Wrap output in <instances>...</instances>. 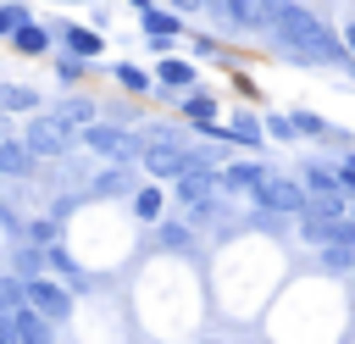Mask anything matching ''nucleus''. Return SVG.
Returning <instances> with one entry per match:
<instances>
[{
    "mask_svg": "<svg viewBox=\"0 0 355 344\" xmlns=\"http://www.w3.org/2000/svg\"><path fill=\"white\" fill-rule=\"evenodd\" d=\"M261 28H266V39L277 44V50H288L294 61H316V67H344V39L322 22V17H311L305 6H294V0H261Z\"/></svg>",
    "mask_w": 355,
    "mask_h": 344,
    "instance_id": "obj_1",
    "label": "nucleus"
},
{
    "mask_svg": "<svg viewBox=\"0 0 355 344\" xmlns=\"http://www.w3.org/2000/svg\"><path fill=\"white\" fill-rule=\"evenodd\" d=\"M78 144H89L94 155H105L111 166H133V161H144V139H139L133 128H116V122H94Z\"/></svg>",
    "mask_w": 355,
    "mask_h": 344,
    "instance_id": "obj_2",
    "label": "nucleus"
},
{
    "mask_svg": "<svg viewBox=\"0 0 355 344\" xmlns=\"http://www.w3.org/2000/svg\"><path fill=\"white\" fill-rule=\"evenodd\" d=\"M22 144H28L39 161H61V155H67L78 139H72V133H67V128H61L50 111H39V117H28V128H22Z\"/></svg>",
    "mask_w": 355,
    "mask_h": 344,
    "instance_id": "obj_3",
    "label": "nucleus"
},
{
    "mask_svg": "<svg viewBox=\"0 0 355 344\" xmlns=\"http://www.w3.org/2000/svg\"><path fill=\"white\" fill-rule=\"evenodd\" d=\"M255 205L266 211V216H305V205H311V189L300 183V178H266V189L255 194Z\"/></svg>",
    "mask_w": 355,
    "mask_h": 344,
    "instance_id": "obj_4",
    "label": "nucleus"
},
{
    "mask_svg": "<svg viewBox=\"0 0 355 344\" xmlns=\"http://www.w3.org/2000/svg\"><path fill=\"white\" fill-rule=\"evenodd\" d=\"M22 294H28V305H33L44 322H67V316H72V289L55 283V277H33V283H22Z\"/></svg>",
    "mask_w": 355,
    "mask_h": 344,
    "instance_id": "obj_5",
    "label": "nucleus"
},
{
    "mask_svg": "<svg viewBox=\"0 0 355 344\" xmlns=\"http://www.w3.org/2000/svg\"><path fill=\"white\" fill-rule=\"evenodd\" d=\"M216 183H222V172H183V178L172 183V200L189 205V211H205V205L216 200Z\"/></svg>",
    "mask_w": 355,
    "mask_h": 344,
    "instance_id": "obj_6",
    "label": "nucleus"
},
{
    "mask_svg": "<svg viewBox=\"0 0 355 344\" xmlns=\"http://www.w3.org/2000/svg\"><path fill=\"white\" fill-rule=\"evenodd\" d=\"M194 78H200V72H194L189 55H161V61H155V89H166V94H178V100L194 94Z\"/></svg>",
    "mask_w": 355,
    "mask_h": 344,
    "instance_id": "obj_7",
    "label": "nucleus"
},
{
    "mask_svg": "<svg viewBox=\"0 0 355 344\" xmlns=\"http://www.w3.org/2000/svg\"><path fill=\"white\" fill-rule=\"evenodd\" d=\"M50 117H55V122H61V128H67L72 139H83V133H89V128L100 122V105H94L89 94H67V100H61V105H55Z\"/></svg>",
    "mask_w": 355,
    "mask_h": 344,
    "instance_id": "obj_8",
    "label": "nucleus"
},
{
    "mask_svg": "<svg viewBox=\"0 0 355 344\" xmlns=\"http://www.w3.org/2000/svg\"><path fill=\"white\" fill-rule=\"evenodd\" d=\"M266 161H233V166H222V189H233V194H261L266 189Z\"/></svg>",
    "mask_w": 355,
    "mask_h": 344,
    "instance_id": "obj_9",
    "label": "nucleus"
},
{
    "mask_svg": "<svg viewBox=\"0 0 355 344\" xmlns=\"http://www.w3.org/2000/svg\"><path fill=\"white\" fill-rule=\"evenodd\" d=\"M33 172H39V155L22 139H6L0 144V178H33Z\"/></svg>",
    "mask_w": 355,
    "mask_h": 344,
    "instance_id": "obj_10",
    "label": "nucleus"
},
{
    "mask_svg": "<svg viewBox=\"0 0 355 344\" xmlns=\"http://www.w3.org/2000/svg\"><path fill=\"white\" fill-rule=\"evenodd\" d=\"M11 327H17V338H22V344H55V333H50L55 322H44V316H39L33 305L11 311Z\"/></svg>",
    "mask_w": 355,
    "mask_h": 344,
    "instance_id": "obj_11",
    "label": "nucleus"
},
{
    "mask_svg": "<svg viewBox=\"0 0 355 344\" xmlns=\"http://www.w3.org/2000/svg\"><path fill=\"white\" fill-rule=\"evenodd\" d=\"M183 28H189V22H183L172 6H150V11H144V33H150V39H166V44H172V39H183Z\"/></svg>",
    "mask_w": 355,
    "mask_h": 344,
    "instance_id": "obj_12",
    "label": "nucleus"
},
{
    "mask_svg": "<svg viewBox=\"0 0 355 344\" xmlns=\"http://www.w3.org/2000/svg\"><path fill=\"white\" fill-rule=\"evenodd\" d=\"M61 39H67V50H72V55H83V61H94V55L105 50L100 28H83V22H61Z\"/></svg>",
    "mask_w": 355,
    "mask_h": 344,
    "instance_id": "obj_13",
    "label": "nucleus"
},
{
    "mask_svg": "<svg viewBox=\"0 0 355 344\" xmlns=\"http://www.w3.org/2000/svg\"><path fill=\"white\" fill-rule=\"evenodd\" d=\"M178 111H183V122L211 128V122H216V111H222V100H216V94H205V89H194V94H183V100H178Z\"/></svg>",
    "mask_w": 355,
    "mask_h": 344,
    "instance_id": "obj_14",
    "label": "nucleus"
},
{
    "mask_svg": "<svg viewBox=\"0 0 355 344\" xmlns=\"http://www.w3.org/2000/svg\"><path fill=\"white\" fill-rule=\"evenodd\" d=\"M11 50H17V55H44V50H50V28H44V22H22V28L11 33Z\"/></svg>",
    "mask_w": 355,
    "mask_h": 344,
    "instance_id": "obj_15",
    "label": "nucleus"
},
{
    "mask_svg": "<svg viewBox=\"0 0 355 344\" xmlns=\"http://www.w3.org/2000/svg\"><path fill=\"white\" fill-rule=\"evenodd\" d=\"M222 17H227V28L255 33L261 28V0H222Z\"/></svg>",
    "mask_w": 355,
    "mask_h": 344,
    "instance_id": "obj_16",
    "label": "nucleus"
},
{
    "mask_svg": "<svg viewBox=\"0 0 355 344\" xmlns=\"http://www.w3.org/2000/svg\"><path fill=\"white\" fill-rule=\"evenodd\" d=\"M0 111L11 117V111H33L39 117V94L28 89V83H0Z\"/></svg>",
    "mask_w": 355,
    "mask_h": 344,
    "instance_id": "obj_17",
    "label": "nucleus"
},
{
    "mask_svg": "<svg viewBox=\"0 0 355 344\" xmlns=\"http://www.w3.org/2000/svg\"><path fill=\"white\" fill-rule=\"evenodd\" d=\"M111 72H116V83H122L128 94H144V89H155V72H144V67H133V61H116Z\"/></svg>",
    "mask_w": 355,
    "mask_h": 344,
    "instance_id": "obj_18",
    "label": "nucleus"
},
{
    "mask_svg": "<svg viewBox=\"0 0 355 344\" xmlns=\"http://www.w3.org/2000/svg\"><path fill=\"white\" fill-rule=\"evenodd\" d=\"M227 139H239V144H261V139H266V128H261V117H255V111H239V117L227 122Z\"/></svg>",
    "mask_w": 355,
    "mask_h": 344,
    "instance_id": "obj_19",
    "label": "nucleus"
},
{
    "mask_svg": "<svg viewBox=\"0 0 355 344\" xmlns=\"http://www.w3.org/2000/svg\"><path fill=\"white\" fill-rule=\"evenodd\" d=\"M305 189H316V194H344V183H338V166H305Z\"/></svg>",
    "mask_w": 355,
    "mask_h": 344,
    "instance_id": "obj_20",
    "label": "nucleus"
},
{
    "mask_svg": "<svg viewBox=\"0 0 355 344\" xmlns=\"http://www.w3.org/2000/svg\"><path fill=\"white\" fill-rule=\"evenodd\" d=\"M161 205H166V194H161L155 183H144V189H133V216H144V222H155V216H161Z\"/></svg>",
    "mask_w": 355,
    "mask_h": 344,
    "instance_id": "obj_21",
    "label": "nucleus"
},
{
    "mask_svg": "<svg viewBox=\"0 0 355 344\" xmlns=\"http://www.w3.org/2000/svg\"><path fill=\"white\" fill-rule=\"evenodd\" d=\"M22 233H28V244H39V250H55V244H61V233H55V216H33Z\"/></svg>",
    "mask_w": 355,
    "mask_h": 344,
    "instance_id": "obj_22",
    "label": "nucleus"
},
{
    "mask_svg": "<svg viewBox=\"0 0 355 344\" xmlns=\"http://www.w3.org/2000/svg\"><path fill=\"white\" fill-rule=\"evenodd\" d=\"M22 22H33V11H28L22 0H0V39H11Z\"/></svg>",
    "mask_w": 355,
    "mask_h": 344,
    "instance_id": "obj_23",
    "label": "nucleus"
},
{
    "mask_svg": "<svg viewBox=\"0 0 355 344\" xmlns=\"http://www.w3.org/2000/svg\"><path fill=\"white\" fill-rule=\"evenodd\" d=\"M55 78H61V83H83V78H89V61L72 55V50H61V55H55Z\"/></svg>",
    "mask_w": 355,
    "mask_h": 344,
    "instance_id": "obj_24",
    "label": "nucleus"
},
{
    "mask_svg": "<svg viewBox=\"0 0 355 344\" xmlns=\"http://www.w3.org/2000/svg\"><path fill=\"white\" fill-rule=\"evenodd\" d=\"M50 266H55V272H61V277H67V283H72V294H78V289H83V266H78V261H72V255H67V244H55V250H50Z\"/></svg>",
    "mask_w": 355,
    "mask_h": 344,
    "instance_id": "obj_25",
    "label": "nucleus"
},
{
    "mask_svg": "<svg viewBox=\"0 0 355 344\" xmlns=\"http://www.w3.org/2000/svg\"><path fill=\"white\" fill-rule=\"evenodd\" d=\"M89 194H133V183H128V172L116 166V172H100V178L89 183Z\"/></svg>",
    "mask_w": 355,
    "mask_h": 344,
    "instance_id": "obj_26",
    "label": "nucleus"
},
{
    "mask_svg": "<svg viewBox=\"0 0 355 344\" xmlns=\"http://www.w3.org/2000/svg\"><path fill=\"white\" fill-rule=\"evenodd\" d=\"M288 122H294V133H305V139H322V133H333V128H327L316 111H294Z\"/></svg>",
    "mask_w": 355,
    "mask_h": 344,
    "instance_id": "obj_27",
    "label": "nucleus"
},
{
    "mask_svg": "<svg viewBox=\"0 0 355 344\" xmlns=\"http://www.w3.org/2000/svg\"><path fill=\"white\" fill-rule=\"evenodd\" d=\"M161 244H189V227L183 222H161Z\"/></svg>",
    "mask_w": 355,
    "mask_h": 344,
    "instance_id": "obj_28",
    "label": "nucleus"
},
{
    "mask_svg": "<svg viewBox=\"0 0 355 344\" xmlns=\"http://www.w3.org/2000/svg\"><path fill=\"white\" fill-rule=\"evenodd\" d=\"M266 133H277V139H294V122H288V117H266Z\"/></svg>",
    "mask_w": 355,
    "mask_h": 344,
    "instance_id": "obj_29",
    "label": "nucleus"
},
{
    "mask_svg": "<svg viewBox=\"0 0 355 344\" xmlns=\"http://www.w3.org/2000/svg\"><path fill=\"white\" fill-rule=\"evenodd\" d=\"M338 39H344V50L355 55V22H344V28H338Z\"/></svg>",
    "mask_w": 355,
    "mask_h": 344,
    "instance_id": "obj_30",
    "label": "nucleus"
},
{
    "mask_svg": "<svg viewBox=\"0 0 355 344\" xmlns=\"http://www.w3.org/2000/svg\"><path fill=\"white\" fill-rule=\"evenodd\" d=\"M6 139H11V117L0 111V144H6Z\"/></svg>",
    "mask_w": 355,
    "mask_h": 344,
    "instance_id": "obj_31",
    "label": "nucleus"
},
{
    "mask_svg": "<svg viewBox=\"0 0 355 344\" xmlns=\"http://www.w3.org/2000/svg\"><path fill=\"white\" fill-rule=\"evenodd\" d=\"M349 227H355V205H349Z\"/></svg>",
    "mask_w": 355,
    "mask_h": 344,
    "instance_id": "obj_32",
    "label": "nucleus"
},
{
    "mask_svg": "<svg viewBox=\"0 0 355 344\" xmlns=\"http://www.w3.org/2000/svg\"><path fill=\"white\" fill-rule=\"evenodd\" d=\"M0 277H6V255H0Z\"/></svg>",
    "mask_w": 355,
    "mask_h": 344,
    "instance_id": "obj_33",
    "label": "nucleus"
},
{
    "mask_svg": "<svg viewBox=\"0 0 355 344\" xmlns=\"http://www.w3.org/2000/svg\"><path fill=\"white\" fill-rule=\"evenodd\" d=\"M216 6H222V0H216Z\"/></svg>",
    "mask_w": 355,
    "mask_h": 344,
    "instance_id": "obj_34",
    "label": "nucleus"
}]
</instances>
